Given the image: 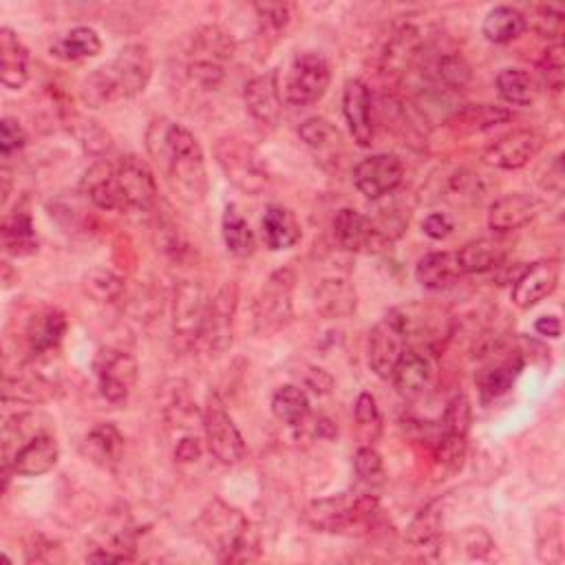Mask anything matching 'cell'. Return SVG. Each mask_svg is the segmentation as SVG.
<instances>
[{"instance_id": "1", "label": "cell", "mask_w": 565, "mask_h": 565, "mask_svg": "<svg viewBox=\"0 0 565 565\" xmlns=\"http://www.w3.org/2000/svg\"><path fill=\"white\" fill-rule=\"evenodd\" d=\"M147 149L184 204H201L208 195L206 158L197 137L180 122L155 119L147 130Z\"/></svg>"}, {"instance_id": "2", "label": "cell", "mask_w": 565, "mask_h": 565, "mask_svg": "<svg viewBox=\"0 0 565 565\" xmlns=\"http://www.w3.org/2000/svg\"><path fill=\"white\" fill-rule=\"evenodd\" d=\"M195 528L221 563H250L261 556L256 526L241 510L219 499L206 506Z\"/></svg>"}, {"instance_id": "3", "label": "cell", "mask_w": 565, "mask_h": 565, "mask_svg": "<svg viewBox=\"0 0 565 565\" xmlns=\"http://www.w3.org/2000/svg\"><path fill=\"white\" fill-rule=\"evenodd\" d=\"M153 78V58L149 47L128 45L113 62L95 69L82 89L84 102L102 106L115 100H128L145 93Z\"/></svg>"}, {"instance_id": "4", "label": "cell", "mask_w": 565, "mask_h": 565, "mask_svg": "<svg viewBox=\"0 0 565 565\" xmlns=\"http://www.w3.org/2000/svg\"><path fill=\"white\" fill-rule=\"evenodd\" d=\"M378 515V497L369 493L347 491L334 497L314 499L308 510L305 519L314 530L343 534V532H365L373 517Z\"/></svg>"}, {"instance_id": "5", "label": "cell", "mask_w": 565, "mask_h": 565, "mask_svg": "<svg viewBox=\"0 0 565 565\" xmlns=\"http://www.w3.org/2000/svg\"><path fill=\"white\" fill-rule=\"evenodd\" d=\"M297 274L292 267H280L267 276L254 303L256 336H274L295 319Z\"/></svg>"}, {"instance_id": "6", "label": "cell", "mask_w": 565, "mask_h": 565, "mask_svg": "<svg viewBox=\"0 0 565 565\" xmlns=\"http://www.w3.org/2000/svg\"><path fill=\"white\" fill-rule=\"evenodd\" d=\"M215 155L228 182H232L239 191L247 195H256L267 186L269 182L267 166L258 155V151L252 145H247L245 139L241 137L219 139L215 147Z\"/></svg>"}, {"instance_id": "7", "label": "cell", "mask_w": 565, "mask_h": 565, "mask_svg": "<svg viewBox=\"0 0 565 565\" xmlns=\"http://www.w3.org/2000/svg\"><path fill=\"white\" fill-rule=\"evenodd\" d=\"M201 427L210 456L223 466H234L245 458V442L219 393L210 391L201 408Z\"/></svg>"}, {"instance_id": "8", "label": "cell", "mask_w": 565, "mask_h": 565, "mask_svg": "<svg viewBox=\"0 0 565 565\" xmlns=\"http://www.w3.org/2000/svg\"><path fill=\"white\" fill-rule=\"evenodd\" d=\"M332 71L323 54L308 51L295 58L286 80V102L292 106L316 104L330 89Z\"/></svg>"}, {"instance_id": "9", "label": "cell", "mask_w": 565, "mask_h": 565, "mask_svg": "<svg viewBox=\"0 0 565 565\" xmlns=\"http://www.w3.org/2000/svg\"><path fill=\"white\" fill-rule=\"evenodd\" d=\"M210 299L195 280L180 282L173 301V334L182 349H191L204 334Z\"/></svg>"}, {"instance_id": "10", "label": "cell", "mask_w": 565, "mask_h": 565, "mask_svg": "<svg viewBox=\"0 0 565 565\" xmlns=\"http://www.w3.org/2000/svg\"><path fill=\"white\" fill-rule=\"evenodd\" d=\"M406 349H408V338H406L404 325L397 312L391 310L369 334L367 360L371 371L382 380H391L393 369Z\"/></svg>"}, {"instance_id": "11", "label": "cell", "mask_w": 565, "mask_h": 565, "mask_svg": "<svg viewBox=\"0 0 565 565\" xmlns=\"http://www.w3.org/2000/svg\"><path fill=\"white\" fill-rule=\"evenodd\" d=\"M523 369V356L517 349H504L501 345H495L484 354V365L475 373L477 389L482 393V400H495L501 397L512 389L517 378Z\"/></svg>"}, {"instance_id": "12", "label": "cell", "mask_w": 565, "mask_h": 565, "mask_svg": "<svg viewBox=\"0 0 565 565\" xmlns=\"http://www.w3.org/2000/svg\"><path fill=\"white\" fill-rule=\"evenodd\" d=\"M115 177L126 210H153L158 206V182L151 166L135 155H126L115 164Z\"/></svg>"}, {"instance_id": "13", "label": "cell", "mask_w": 565, "mask_h": 565, "mask_svg": "<svg viewBox=\"0 0 565 565\" xmlns=\"http://www.w3.org/2000/svg\"><path fill=\"white\" fill-rule=\"evenodd\" d=\"M97 387L111 404H124L137 382V360L122 349H104L95 362Z\"/></svg>"}, {"instance_id": "14", "label": "cell", "mask_w": 565, "mask_h": 565, "mask_svg": "<svg viewBox=\"0 0 565 565\" xmlns=\"http://www.w3.org/2000/svg\"><path fill=\"white\" fill-rule=\"evenodd\" d=\"M404 177V166L400 158L391 153H378L371 158H365L354 169V186L360 195H365L371 201H378L387 195H391Z\"/></svg>"}, {"instance_id": "15", "label": "cell", "mask_w": 565, "mask_h": 565, "mask_svg": "<svg viewBox=\"0 0 565 565\" xmlns=\"http://www.w3.org/2000/svg\"><path fill=\"white\" fill-rule=\"evenodd\" d=\"M545 145V137L534 128H521L504 135L484 153L488 166L501 171H519L530 160H534Z\"/></svg>"}, {"instance_id": "16", "label": "cell", "mask_w": 565, "mask_h": 565, "mask_svg": "<svg viewBox=\"0 0 565 565\" xmlns=\"http://www.w3.org/2000/svg\"><path fill=\"white\" fill-rule=\"evenodd\" d=\"M60 458V447L56 436L49 429L38 431L27 442L19 447L12 462L5 469V486L10 482V473H16L21 477H41L49 473Z\"/></svg>"}, {"instance_id": "17", "label": "cell", "mask_w": 565, "mask_h": 565, "mask_svg": "<svg viewBox=\"0 0 565 565\" xmlns=\"http://www.w3.org/2000/svg\"><path fill=\"white\" fill-rule=\"evenodd\" d=\"M237 301H239L237 286H234V282H226V286L208 303V314H206L201 338L206 341V345L215 354L226 351L232 343V325H234V314H237Z\"/></svg>"}, {"instance_id": "18", "label": "cell", "mask_w": 565, "mask_h": 565, "mask_svg": "<svg viewBox=\"0 0 565 565\" xmlns=\"http://www.w3.org/2000/svg\"><path fill=\"white\" fill-rule=\"evenodd\" d=\"M558 263L552 258L530 263L512 286V303L519 310H530L547 299L558 286Z\"/></svg>"}, {"instance_id": "19", "label": "cell", "mask_w": 565, "mask_h": 565, "mask_svg": "<svg viewBox=\"0 0 565 565\" xmlns=\"http://www.w3.org/2000/svg\"><path fill=\"white\" fill-rule=\"evenodd\" d=\"M434 376H436L434 354L419 347H408L402 354L400 362L395 365L391 380L402 397L413 400L429 389Z\"/></svg>"}, {"instance_id": "20", "label": "cell", "mask_w": 565, "mask_h": 565, "mask_svg": "<svg viewBox=\"0 0 565 565\" xmlns=\"http://www.w3.org/2000/svg\"><path fill=\"white\" fill-rule=\"evenodd\" d=\"M343 113L356 145L362 149H369L376 137V124H373V111H371V93L362 80L354 78L345 82Z\"/></svg>"}, {"instance_id": "21", "label": "cell", "mask_w": 565, "mask_h": 565, "mask_svg": "<svg viewBox=\"0 0 565 565\" xmlns=\"http://www.w3.org/2000/svg\"><path fill=\"white\" fill-rule=\"evenodd\" d=\"M243 100H245V106H247V111H250V115L254 117L256 124L274 128L280 119V108H282L278 73L267 71V73H261V76L252 78L245 84Z\"/></svg>"}, {"instance_id": "22", "label": "cell", "mask_w": 565, "mask_h": 565, "mask_svg": "<svg viewBox=\"0 0 565 565\" xmlns=\"http://www.w3.org/2000/svg\"><path fill=\"white\" fill-rule=\"evenodd\" d=\"M464 276L458 252H431L422 256L415 265V278L424 290L445 292L458 286Z\"/></svg>"}, {"instance_id": "23", "label": "cell", "mask_w": 565, "mask_h": 565, "mask_svg": "<svg viewBox=\"0 0 565 565\" xmlns=\"http://www.w3.org/2000/svg\"><path fill=\"white\" fill-rule=\"evenodd\" d=\"M442 526H445V504L434 501L422 508L406 530V541L424 558H436L442 547Z\"/></svg>"}, {"instance_id": "24", "label": "cell", "mask_w": 565, "mask_h": 565, "mask_svg": "<svg viewBox=\"0 0 565 565\" xmlns=\"http://www.w3.org/2000/svg\"><path fill=\"white\" fill-rule=\"evenodd\" d=\"M261 237L265 247H269L272 252H282L295 247L301 241L303 230L297 215L290 208L280 204H269L261 219Z\"/></svg>"}, {"instance_id": "25", "label": "cell", "mask_w": 565, "mask_h": 565, "mask_svg": "<svg viewBox=\"0 0 565 565\" xmlns=\"http://www.w3.org/2000/svg\"><path fill=\"white\" fill-rule=\"evenodd\" d=\"M539 212V201L530 195L515 193L497 199L488 210V226L497 234L515 232L528 226Z\"/></svg>"}, {"instance_id": "26", "label": "cell", "mask_w": 565, "mask_h": 565, "mask_svg": "<svg viewBox=\"0 0 565 565\" xmlns=\"http://www.w3.org/2000/svg\"><path fill=\"white\" fill-rule=\"evenodd\" d=\"M32 56L23 41L10 30H0V78L12 91H21L30 80Z\"/></svg>"}, {"instance_id": "27", "label": "cell", "mask_w": 565, "mask_h": 565, "mask_svg": "<svg viewBox=\"0 0 565 565\" xmlns=\"http://www.w3.org/2000/svg\"><path fill=\"white\" fill-rule=\"evenodd\" d=\"M67 332V316L56 308H43L25 327V343L32 356L51 354Z\"/></svg>"}, {"instance_id": "28", "label": "cell", "mask_w": 565, "mask_h": 565, "mask_svg": "<svg viewBox=\"0 0 565 565\" xmlns=\"http://www.w3.org/2000/svg\"><path fill=\"white\" fill-rule=\"evenodd\" d=\"M334 239L347 252L382 247L371 219H367L362 212H358L354 208L338 210V215L334 219Z\"/></svg>"}, {"instance_id": "29", "label": "cell", "mask_w": 565, "mask_h": 565, "mask_svg": "<svg viewBox=\"0 0 565 565\" xmlns=\"http://www.w3.org/2000/svg\"><path fill=\"white\" fill-rule=\"evenodd\" d=\"M82 188H84V195L91 199V204L97 206L100 210H126V204L115 177V164L104 160L95 162L87 171Z\"/></svg>"}, {"instance_id": "30", "label": "cell", "mask_w": 565, "mask_h": 565, "mask_svg": "<svg viewBox=\"0 0 565 565\" xmlns=\"http://www.w3.org/2000/svg\"><path fill=\"white\" fill-rule=\"evenodd\" d=\"M510 243L504 239V234L493 237V239H477L466 243L458 256L462 263L464 274H486L504 265L508 258Z\"/></svg>"}, {"instance_id": "31", "label": "cell", "mask_w": 565, "mask_h": 565, "mask_svg": "<svg viewBox=\"0 0 565 565\" xmlns=\"http://www.w3.org/2000/svg\"><path fill=\"white\" fill-rule=\"evenodd\" d=\"M316 310L325 319H349L356 312V290L347 278L334 276L316 290Z\"/></svg>"}, {"instance_id": "32", "label": "cell", "mask_w": 565, "mask_h": 565, "mask_svg": "<svg viewBox=\"0 0 565 565\" xmlns=\"http://www.w3.org/2000/svg\"><path fill=\"white\" fill-rule=\"evenodd\" d=\"M124 451V436L115 424H97L89 431L82 445V453L97 466L113 469Z\"/></svg>"}, {"instance_id": "33", "label": "cell", "mask_w": 565, "mask_h": 565, "mask_svg": "<svg viewBox=\"0 0 565 565\" xmlns=\"http://www.w3.org/2000/svg\"><path fill=\"white\" fill-rule=\"evenodd\" d=\"M272 413L276 415L278 422L299 429L301 424H305L312 415L310 395L305 393L303 387H297V384L280 387L272 395Z\"/></svg>"}, {"instance_id": "34", "label": "cell", "mask_w": 565, "mask_h": 565, "mask_svg": "<svg viewBox=\"0 0 565 565\" xmlns=\"http://www.w3.org/2000/svg\"><path fill=\"white\" fill-rule=\"evenodd\" d=\"M526 30L528 27H526L523 14L508 5H499V8L491 10L482 25V34L486 36V41H491L495 45H508V43L517 41Z\"/></svg>"}, {"instance_id": "35", "label": "cell", "mask_w": 565, "mask_h": 565, "mask_svg": "<svg viewBox=\"0 0 565 565\" xmlns=\"http://www.w3.org/2000/svg\"><path fill=\"white\" fill-rule=\"evenodd\" d=\"M221 234L223 243L230 254L239 258H247L256 252V237L245 221V217L237 210V206H228L221 219Z\"/></svg>"}, {"instance_id": "36", "label": "cell", "mask_w": 565, "mask_h": 565, "mask_svg": "<svg viewBox=\"0 0 565 565\" xmlns=\"http://www.w3.org/2000/svg\"><path fill=\"white\" fill-rule=\"evenodd\" d=\"M232 56H234V43L223 30L204 27L195 34L191 60H206V62H217L226 67V62L232 60Z\"/></svg>"}, {"instance_id": "37", "label": "cell", "mask_w": 565, "mask_h": 565, "mask_svg": "<svg viewBox=\"0 0 565 565\" xmlns=\"http://www.w3.org/2000/svg\"><path fill=\"white\" fill-rule=\"evenodd\" d=\"M471 76H473L471 65L462 54H456V51L440 54L429 65V78L449 91L466 89L471 82Z\"/></svg>"}, {"instance_id": "38", "label": "cell", "mask_w": 565, "mask_h": 565, "mask_svg": "<svg viewBox=\"0 0 565 565\" xmlns=\"http://www.w3.org/2000/svg\"><path fill=\"white\" fill-rule=\"evenodd\" d=\"M102 51V41L97 36L95 30L91 27H76L69 34L60 36L54 45H51V54L60 60H84V58H93Z\"/></svg>"}, {"instance_id": "39", "label": "cell", "mask_w": 565, "mask_h": 565, "mask_svg": "<svg viewBox=\"0 0 565 565\" xmlns=\"http://www.w3.org/2000/svg\"><path fill=\"white\" fill-rule=\"evenodd\" d=\"M495 84H497L499 97L512 106H530L539 95L534 78L523 69L499 71Z\"/></svg>"}, {"instance_id": "40", "label": "cell", "mask_w": 565, "mask_h": 565, "mask_svg": "<svg viewBox=\"0 0 565 565\" xmlns=\"http://www.w3.org/2000/svg\"><path fill=\"white\" fill-rule=\"evenodd\" d=\"M512 117V113L504 106H495V104H471L464 106L456 113V117L451 119V124L460 130V132H480V130H488L495 128L504 122H508Z\"/></svg>"}, {"instance_id": "41", "label": "cell", "mask_w": 565, "mask_h": 565, "mask_svg": "<svg viewBox=\"0 0 565 565\" xmlns=\"http://www.w3.org/2000/svg\"><path fill=\"white\" fill-rule=\"evenodd\" d=\"M3 243L5 250L14 256H27L38 250V237L27 212H16L3 223Z\"/></svg>"}, {"instance_id": "42", "label": "cell", "mask_w": 565, "mask_h": 565, "mask_svg": "<svg viewBox=\"0 0 565 565\" xmlns=\"http://www.w3.org/2000/svg\"><path fill=\"white\" fill-rule=\"evenodd\" d=\"M299 135L316 153H332L341 147V130L325 117H310L299 126Z\"/></svg>"}, {"instance_id": "43", "label": "cell", "mask_w": 565, "mask_h": 565, "mask_svg": "<svg viewBox=\"0 0 565 565\" xmlns=\"http://www.w3.org/2000/svg\"><path fill=\"white\" fill-rule=\"evenodd\" d=\"M354 415H356V424H358V436L360 440L371 447L378 436H380V429H382V417H380V411H378V402L371 393H360L358 400H356V406H354Z\"/></svg>"}, {"instance_id": "44", "label": "cell", "mask_w": 565, "mask_h": 565, "mask_svg": "<svg viewBox=\"0 0 565 565\" xmlns=\"http://www.w3.org/2000/svg\"><path fill=\"white\" fill-rule=\"evenodd\" d=\"M466 458V438L442 434L434 449V462L442 475H453L462 469Z\"/></svg>"}, {"instance_id": "45", "label": "cell", "mask_w": 565, "mask_h": 565, "mask_svg": "<svg viewBox=\"0 0 565 565\" xmlns=\"http://www.w3.org/2000/svg\"><path fill=\"white\" fill-rule=\"evenodd\" d=\"M84 290L97 303H115V301H119L124 286L113 272L97 267L84 276Z\"/></svg>"}, {"instance_id": "46", "label": "cell", "mask_w": 565, "mask_h": 565, "mask_svg": "<svg viewBox=\"0 0 565 565\" xmlns=\"http://www.w3.org/2000/svg\"><path fill=\"white\" fill-rule=\"evenodd\" d=\"M471 400L466 393H458L449 400L445 415H442V434H451V436H469L471 429Z\"/></svg>"}, {"instance_id": "47", "label": "cell", "mask_w": 565, "mask_h": 565, "mask_svg": "<svg viewBox=\"0 0 565 565\" xmlns=\"http://www.w3.org/2000/svg\"><path fill=\"white\" fill-rule=\"evenodd\" d=\"M526 19V27L530 25L537 34L545 36V38H554V43H561V34H563V21L565 14L552 5H534L530 8Z\"/></svg>"}, {"instance_id": "48", "label": "cell", "mask_w": 565, "mask_h": 565, "mask_svg": "<svg viewBox=\"0 0 565 565\" xmlns=\"http://www.w3.org/2000/svg\"><path fill=\"white\" fill-rule=\"evenodd\" d=\"M354 469H356V475L360 477L362 484H367L369 488H376V486H382L384 480H387V473H384V462L380 458V453L373 449V447H360L356 458H354Z\"/></svg>"}, {"instance_id": "49", "label": "cell", "mask_w": 565, "mask_h": 565, "mask_svg": "<svg viewBox=\"0 0 565 565\" xmlns=\"http://www.w3.org/2000/svg\"><path fill=\"white\" fill-rule=\"evenodd\" d=\"M254 12L261 30L269 34L286 32L295 19V8L290 3H258L254 5Z\"/></svg>"}, {"instance_id": "50", "label": "cell", "mask_w": 565, "mask_h": 565, "mask_svg": "<svg viewBox=\"0 0 565 565\" xmlns=\"http://www.w3.org/2000/svg\"><path fill=\"white\" fill-rule=\"evenodd\" d=\"M539 71H541L543 82L552 91L563 89V80H565V49H563V43H554L543 51V56L539 60Z\"/></svg>"}, {"instance_id": "51", "label": "cell", "mask_w": 565, "mask_h": 565, "mask_svg": "<svg viewBox=\"0 0 565 565\" xmlns=\"http://www.w3.org/2000/svg\"><path fill=\"white\" fill-rule=\"evenodd\" d=\"M78 126H76V135L80 139V145L93 153V155H102L104 151L111 149V137L108 132L93 119H84V117H78L76 119Z\"/></svg>"}, {"instance_id": "52", "label": "cell", "mask_w": 565, "mask_h": 565, "mask_svg": "<svg viewBox=\"0 0 565 565\" xmlns=\"http://www.w3.org/2000/svg\"><path fill=\"white\" fill-rule=\"evenodd\" d=\"M27 145V132L14 117H3L0 122V153L5 160H10L14 153L23 151Z\"/></svg>"}, {"instance_id": "53", "label": "cell", "mask_w": 565, "mask_h": 565, "mask_svg": "<svg viewBox=\"0 0 565 565\" xmlns=\"http://www.w3.org/2000/svg\"><path fill=\"white\" fill-rule=\"evenodd\" d=\"M188 76L197 87L206 91H215L226 80V67L217 62H206V60H191Z\"/></svg>"}, {"instance_id": "54", "label": "cell", "mask_w": 565, "mask_h": 565, "mask_svg": "<svg viewBox=\"0 0 565 565\" xmlns=\"http://www.w3.org/2000/svg\"><path fill=\"white\" fill-rule=\"evenodd\" d=\"M422 232L427 234V237H431L434 241H442V239L451 237L453 221L445 212H434V215H429L427 219L422 221Z\"/></svg>"}, {"instance_id": "55", "label": "cell", "mask_w": 565, "mask_h": 565, "mask_svg": "<svg viewBox=\"0 0 565 565\" xmlns=\"http://www.w3.org/2000/svg\"><path fill=\"white\" fill-rule=\"evenodd\" d=\"M201 440L197 438V436H193V434H188V436H184L180 442H177V447H175V460L177 462H182V464H193V462H197L199 458H201Z\"/></svg>"}, {"instance_id": "56", "label": "cell", "mask_w": 565, "mask_h": 565, "mask_svg": "<svg viewBox=\"0 0 565 565\" xmlns=\"http://www.w3.org/2000/svg\"><path fill=\"white\" fill-rule=\"evenodd\" d=\"M464 547H466L473 556L482 558V556H486V552L493 547V539H491L482 528H473V530H469V532L464 534Z\"/></svg>"}, {"instance_id": "57", "label": "cell", "mask_w": 565, "mask_h": 565, "mask_svg": "<svg viewBox=\"0 0 565 565\" xmlns=\"http://www.w3.org/2000/svg\"><path fill=\"white\" fill-rule=\"evenodd\" d=\"M534 330L539 336H545V338H558L561 336V321L556 316H541L537 323H534Z\"/></svg>"}]
</instances>
